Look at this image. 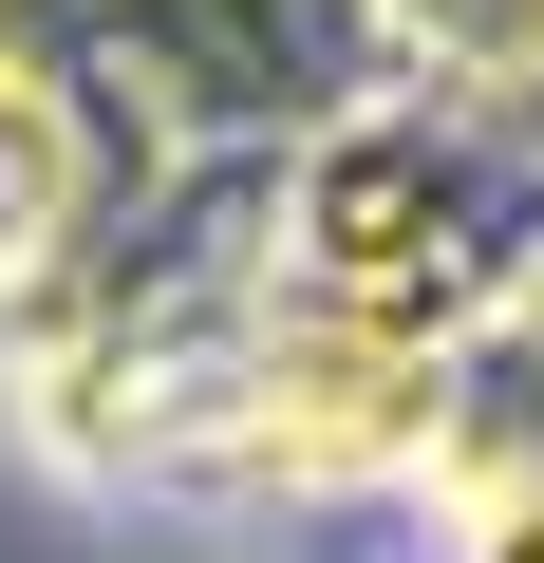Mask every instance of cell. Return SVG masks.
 Segmentation results:
<instances>
[{
  "label": "cell",
  "instance_id": "cell-1",
  "mask_svg": "<svg viewBox=\"0 0 544 563\" xmlns=\"http://www.w3.org/2000/svg\"><path fill=\"white\" fill-rule=\"evenodd\" d=\"M488 282H507V263H469V151H451V113L357 95L338 132H301V169H282V282H263V320L451 357Z\"/></svg>",
  "mask_w": 544,
  "mask_h": 563
},
{
  "label": "cell",
  "instance_id": "cell-2",
  "mask_svg": "<svg viewBox=\"0 0 544 563\" xmlns=\"http://www.w3.org/2000/svg\"><path fill=\"white\" fill-rule=\"evenodd\" d=\"M469 544H507V526H544V263H507L488 301H469V339L432 357V470H413Z\"/></svg>",
  "mask_w": 544,
  "mask_h": 563
},
{
  "label": "cell",
  "instance_id": "cell-3",
  "mask_svg": "<svg viewBox=\"0 0 544 563\" xmlns=\"http://www.w3.org/2000/svg\"><path fill=\"white\" fill-rule=\"evenodd\" d=\"M376 57H395L413 113L525 132V113H544V0H376Z\"/></svg>",
  "mask_w": 544,
  "mask_h": 563
},
{
  "label": "cell",
  "instance_id": "cell-4",
  "mask_svg": "<svg viewBox=\"0 0 544 563\" xmlns=\"http://www.w3.org/2000/svg\"><path fill=\"white\" fill-rule=\"evenodd\" d=\"M76 188H95V151H76L57 76H38V57H0V301L76 244Z\"/></svg>",
  "mask_w": 544,
  "mask_h": 563
},
{
  "label": "cell",
  "instance_id": "cell-5",
  "mask_svg": "<svg viewBox=\"0 0 544 563\" xmlns=\"http://www.w3.org/2000/svg\"><path fill=\"white\" fill-rule=\"evenodd\" d=\"M469 563H544V526H507V544H469Z\"/></svg>",
  "mask_w": 544,
  "mask_h": 563
}]
</instances>
